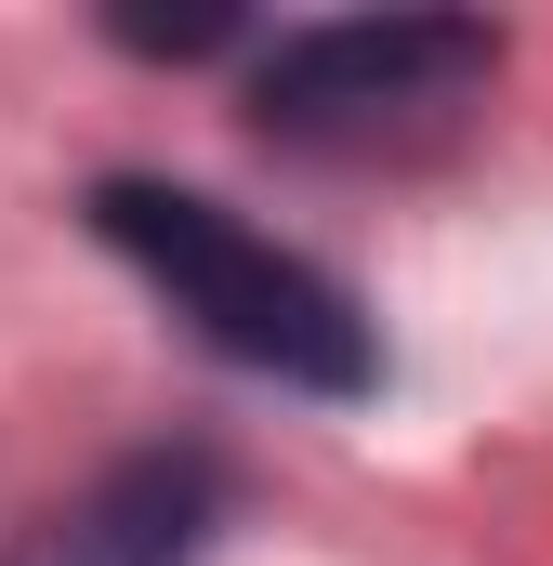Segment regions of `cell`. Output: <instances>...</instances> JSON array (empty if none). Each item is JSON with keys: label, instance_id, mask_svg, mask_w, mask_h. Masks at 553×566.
<instances>
[{"label": "cell", "instance_id": "6da1fadb", "mask_svg": "<svg viewBox=\"0 0 553 566\" xmlns=\"http://www.w3.org/2000/svg\"><path fill=\"white\" fill-rule=\"evenodd\" d=\"M80 224L133 264L225 369H251V382H290V396H369L383 382V329H369V303L330 277L316 251H290L264 224H238L225 198H198V185H158V171H106L93 198H80Z\"/></svg>", "mask_w": 553, "mask_h": 566}, {"label": "cell", "instance_id": "7a4b0ae2", "mask_svg": "<svg viewBox=\"0 0 553 566\" xmlns=\"http://www.w3.org/2000/svg\"><path fill=\"white\" fill-rule=\"evenodd\" d=\"M501 80L488 13H343L276 27L251 53V133L290 158H421L448 145Z\"/></svg>", "mask_w": 553, "mask_h": 566}, {"label": "cell", "instance_id": "277c9868", "mask_svg": "<svg viewBox=\"0 0 553 566\" xmlns=\"http://www.w3.org/2000/svg\"><path fill=\"white\" fill-rule=\"evenodd\" d=\"M106 40L119 53H171V66H198V53H225V40H251L238 13H106Z\"/></svg>", "mask_w": 553, "mask_h": 566}, {"label": "cell", "instance_id": "3957f363", "mask_svg": "<svg viewBox=\"0 0 553 566\" xmlns=\"http://www.w3.org/2000/svg\"><path fill=\"white\" fill-rule=\"evenodd\" d=\"M225 514H238V474H225V448L185 434V448H133V461L80 474L66 501L13 514L0 566H198L225 541Z\"/></svg>", "mask_w": 553, "mask_h": 566}]
</instances>
